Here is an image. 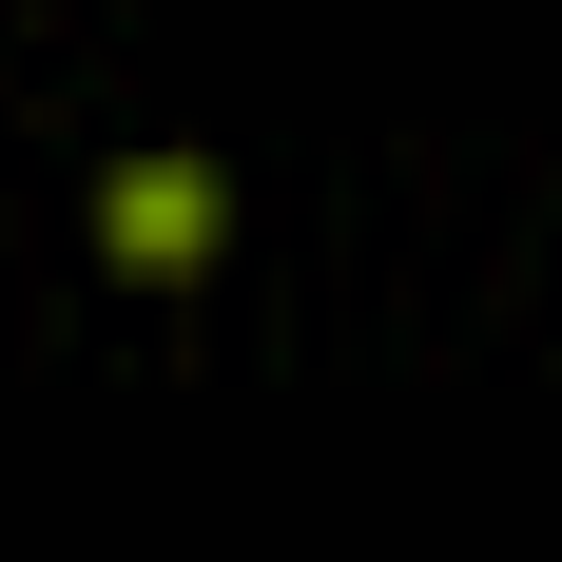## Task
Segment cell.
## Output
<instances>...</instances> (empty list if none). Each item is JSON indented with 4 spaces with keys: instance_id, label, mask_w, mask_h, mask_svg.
<instances>
[{
    "instance_id": "obj_1",
    "label": "cell",
    "mask_w": 562,
    "mask_h": 562,
    "mask_svg": "<svg viewBox=\"0 0 562 562\" xmlns=\"http://www.w3.org/2000/svg\"><path fill=\"white\" fill-rule=\"evenodd\" d=\"M214 233H233V175H214V156H116V175H98V252H116L136 291L214 272Z\"/></svg>"
}]
</instances>
